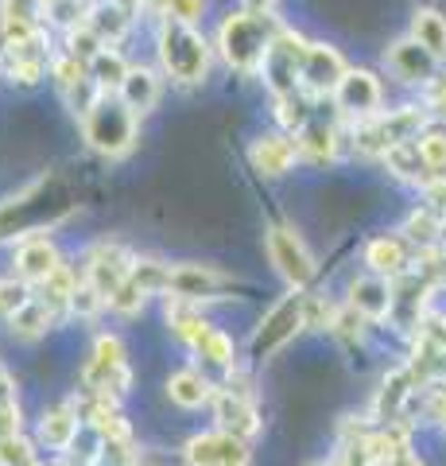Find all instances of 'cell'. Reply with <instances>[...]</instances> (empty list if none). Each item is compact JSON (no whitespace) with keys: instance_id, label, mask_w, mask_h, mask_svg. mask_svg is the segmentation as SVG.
<instances>
[{"instance_id":"cell-24","label":"cell","mask_w":446,"mask_h":466,"mask_svg":"<svg viewBox=\"0 0 446 466\" xmlns=\"http://www.w3.org/2000/svg\"><path fill=\"white\" fill-rule=\"evenodd\" d=\"M128 70H133V66H128L124 63V58L117 55V51H97V58H94V63H90V78L97 82V90H121V82L128 78Z\"/></svg>"},{"instance_id":"cell-31","label":"cell","mask_w":446,"mask_h":466,"mask_svg":"<svg viewBox=\"0 0 446 466\" xmlns=\"http://www.w3.org/2000/svg\"><path fill=\"white\" fill-rule=\"evenodd\" d=\"M194 350L203 354L210 366H218V370H233V342H229V334H222V330H206L203 339L194 342Z\"/></svg>"},{"instance_id":"cell-34","label":"cell","mask_w":446,"mask_h":466,"mask_svg":"<svg viewBox=\"0 0 446 466\" xmlns=\"http://www.w3.org/2000/svg\"><path fill=\"white\" fill-rule=\"evenodd\" d=\"M0 466H35V451L24 435H0Z\"/></svg>"},{"instance_id":"cell-20","label":"cell","mask_w":446,"mask_h":466,"mask_svg":"<svg viewBox=\"0 0 446 466\" xmlns=\"http://www.w3.org/2000/svg\"><path fill=\"white\" fill-rule=\"evenodd\" d=\"M155 97H160V82H155L152 70H128V78L121 82V101L133 113H144L155 106Z\"/></svg>"},{"instance_id":"cell-15","label":"cell","mask_w":446,"mask_h":466,"mask_svg":"<svg viewBox=\"0 0 446 466\" xmlns=\"http://www.w3.org/2000/svg\"><path fill=\"white\" fill-rule=\"evenodd\" d=\"M350 308L365 319H384L392 315V288H388L381 276H362L350 288Z\"/></svg>"},{"instance_id":"cell-10","label":"cell","mask_w":446,"mask_h":466,"mask_svg":"<svg viewBox=\"0 0 446 466\" xmlns=\"http://www.w3.org/2000/svg\"><path fill=\"white\" fill-rule=\"evenodd\" d=\"M342 78H345L342 55L334 47H326V43H307L303 66H299V82L311 86L314 94H326V90H338Z\"/></svg>"},{"instance_id":"cell-41","label":"cell","mask_w":446,"mask_h":466,"mask_svg":"<svg viewBox=\"0 0 446 466\" xmlns=\"http://www.w3.org/2000/svg\"><path fill=\"white\" fill-rule=\"evenodd\" d=\"M94 361H102V366H124V342L113 339V334H102L94 346Z\"/></svg>"},{"instance_id":"cell-11","label":"cell","mask_w":446,"mask_h":466,"mask_svg":"<svg viewBox=\"0 0 446 466\" xmlns=\"http://www.w3.org/2000/svg\"><path fill=\"white\" fill-rule=\"evenodd\" d=\"M213 416H218V431L237 435V440H249V435L261 431V416H256V408L237 389L213 392Z\"/></svg>"},{"instance_id":"cell-46","label":"cell","mask_w":446,"mask_h":466,"mask_svg":"<svg viewBox=\"0 0 446 466\" xmlns=\"http://www.w3.org/2000/svg\"><path fill=\"white\" fill-rule=\"evenodd\" d=\"M0 408H20V404H16V389H12V381H8L5 370H0Z\"/></svg>"},{"instance_id":"cell-12","label":"cell","mask_w":446,"mask_h":466,"mask_svg":"<svg viewBox=\"0 0 446 466\" xmlns=\"http://www.w3.org/2000/svg\"><path fill=\"white\" fill-rule=\"evenodd\" d=\"M338 109L353 113V116H369L381 106V82L369 75V70H345V78L338 82Z\"/></svg>"},{"instance_id":"cell-48","label":"cell","mask_w":446,"mask_h":466,"mask_svg":"<svg viewBox=\"0 0 446 466\" xmlns=\"http://www.w3.org/2000/svg\"><path fill=\"white\" fill-rule=\"evenodd\" d=\"M427 198L435 202V207H446V179H435V183H427Z\"/></svg>"},{"instance_id":"cell-4","label":"cell","mask_w":446,"mask_h":466,"mask_svg":"<svg viewBox=\"0 0 446 466\" xmlns=\"http://www.w3.org/2000/svg\"><path fill=\"white\" fill-rule=\"evenodd\" d=\"M303 303H307V296L292 291V296H283L276 308L264 315V323L256 327V334H253V354H256V358L276 354L283 342H292V339H295V330H299V327H307Z\"/></svg>"},{"instance_id":"cell-18","label":"cell","mask_w":446,"mask_h":466,"mask_svg":"<svg viewBox=\"0 0 446 466\" xmlns=\"http://www.w3.org/2000/svg\"><path fill=\"white\" fill-rule=\"evenodd\" d=\"M295 156H299V144L283 140V137H264L253 144V167L261 175H283L295 164Z\"/></svg>"},{"instance_id":"cell-54","label":"cell","mask_w":446,"mask_h":466,"mask_svg":"<svg viewBox=\"0 0 446 466\" xmlns=\"http://www.w3.org/2000/svg\"><path fill=\"white\" fill-rule=\"evenodd\" d=\"M319 466H322V462H319Z\"/></svg>"},{"instance_id":"cell-39","label":"cell","mask_w":446,"mask_h":466,"mask_svg":"<svg viewBox=\"0 0 446 466\" xmlns=\"http://www.w3.org/2000/svg\"><path fill=\"white\" fill-rule=\"evenodd\" d=\"M102 308H105V296H102V291H97L90 280H82V284H78V291H74V299H70V311L90 319V315H97Z\"/></svg>"},{"instance_id":"cell-30","label":"cell","mask_w":446,"mask_h":466,"mask_svg":"<svg viewBox=\"0 0 446 466\" xmlns=\"http://www.w3.org/2000/svg\"><path fill=\"white\" fill-rule=\"evenodd\" d=\"M128 280H133L140 291H167L171 288V265L164 260H136L133 272H128Z\"/></svg>"},{"instance_id":"cell-32","label":"cell","mask_w":446,"mask_h":466,"mask_svg":"<svg viewBox=\"0 0 446 466\" xmlns=\"http://www.w3.org/2000/svg\"><path fill=\"white\" fill-rule=\"evenodd\" d=\"M299 152H307L314 159H330L334 156V133L319 121H307L303 128H299Z\"/></svg>"},{"instance_id":"cell-51","label":"cell","mask_w":446,"mask_h":466,"mask_svg":"<svg viewBox=\"0 0 446 466\" xmlns=\"http://www.w3.org/2000/svg\"><path fill=\"white\" fill-rule=\"evenodd\" d=\"M442 238H446V218H442Z\"/></svg>"},{"instance_id":"cell-5","label":"cell","mask_w":446,"mask_h":466,"mask_svg":"<svg viewBox=\"0 0 446 466\" xmlns=\"http://www.w3.org/2000/svg\"><path fill=\"white\" fill-rule=\"evenodd\" d=\"M420 128H423V113L420 109H396L388 116H372L369 125L357 128V144H362L365 152H381L384 156L392 144L411 140Z\"/></svg>"},{"instance_id":"cell-38","label":"cell","mask_w":446,"mask_h":466,"mask_svg":"<svg viewBox=\"0 0 446 466\" xmlns=\"http://www.w3.org/2000/svg\"><path fill=\"white\" fill-rule=\"evenodd\" d=\"M144 299H148V291H140L133 280H124L117 291H113L109 308H113V311H121V315H136V311L144 308Z\"/></svg>"},{"instance_id":"cell-8","label":"cell","mask_w":446,"mask_h":466,"mask_svg":"<svg viewBox=\"0 0 446 466\" xmlns=\"http://www.w3.org/2000/svg\"><path fill=\"white\" fill-rule=\"evenodd\" d=\"M303 51H307V39H299L292 32H283L276 39V47L268 51V58H264V78H268L272 90H276V97L295 94L299 66H303Z\"/></svg>"},{"instance_id":"cell-44","label":"cell","mask_w":446,"mask_h":466,"mask_svg":"<svg viewBox=\"0 0 446 466\" xmlns=\"http://www.w3.org/2000/svg\"><path fill=\"white\" fill-rule=\"evenodd\" d=\"M198 12H203V0H167V16L179 24L198 20Z\"/></svg>"},{"instance_id":"cell-19","label":"cell","mask_w":446,"mask_h":466,"mask_svg":"<svg viewBox=\"0 0 446 466\" xmlns=\"http://www.w3.org/2000/svg\"><path fill=\"white\" fill-rule=\"evenodd\" d=\"M365 260L372 265V272H377V276H404L408 272V253H404V245H400L396 238L369 241Z\"/></svg>"},{"instance_id":"cell-2","label":"cell","mask_w":446,"mask_h":466,"mask_svg":"<svg viewBox=\"0 0 446 466\" xmlns=\"http://www.w3.org/2000/svg\"><path fill=\"white\" fill-rule=\"evenodd\" d=\"M82 133H85V144H90L94 152L121 156V152L133 148V140H136V113L128 109L121 97L102 94L82 113Z\"/></svg>"},{"instance_id":"cell-37","label":"cell","mask_w":446,"mask_h":466,"mask_svg":"<svg viewBox=\"0 0 446 466\" xmlns=\"http://www.w3.org/2000/svg\"><path fill=\"white\" fill-rule=\"evenodd\" d=\"M415 144H420V156H423V164L431 171H442L446 167V133H423Z\"/></svg>"},{"instance_id":"cell-28","label":"cell","mask_w":446,"mask_h":466,"mask_svg":"<svg viewBox=\"0 0 446 466\" xmlns=\"http://www.w3.org/2000/svg\"><path fill=\"white\" fill-rule=\"evenodd\" d=\"M74 291H78L74 272H70L66 265H59V268L47 276V280H43V296H39V299H47V308H51V311H59V308H70Z\"/></svg>"},{"instance_id":"cell-45","label":"cell","mask_w":446,"mask_h":466,"mask_svg":"<svg viewBox=\"0 0 446 466\" xmlns=\"http://www.w3.org/2000/svg\"><path fill=\"white\" fill-rule=\"evenodd\" d=\"M427 101H431V109L446 113V78H431L427 82Z\"/></svg>"},{"instance_id":"cell-17","label":"cell","mask_w":446,"mask_h":466,"mask_svg":"<svg viewBox=\"0 0 446 466\" xmlns=\"http://www.w3.org/2000/svg\"><path fill=\"white\" fill-rule=\"evenodd\" d=\"M55 268H59V253H55V245L47 238H32V241H24L20 249H16V272H20V280L43 284Z\"/></svg>"},{"instance_id":"cell-49","label":"cell","mask_w":446,"mask_h":466,"mask_svg":"<svg viewBox=\"0 0 446 466\" xmlns=\"http://www.w3.org/2000/svg\"><path fill=\"white\" fill-rule=\"evenodd\" d=\"M388 466H423L420 459H415L411 455V451H404V455H400V459H392V462H388Z\"/></svg>"},{"instance_id":"cell-47","label":"cell","mask_w":446,"mask_h":466,"mask_svg":"<svg viewBox=\"0 0 446 466\" xmlns=\"http://www.w3.org/2000/svg\"><path fill=\"white\" fill-rule=\"evenodd\" d=\"M431 416L446 424V385H439L435 392H431Z\"/></svg>"},{"instance_id":"cell-21","label":"cell","mask_w":446,"mask_h":466,"mask_svg":"<svg viewBox=\"0 0 446 466\" xmlns=\"http://www.w3.org/2000/svg\"><path fill=\"white\" fill-rule=\"evenodd\" d=\"M167 397L175 400V404H183V408H198V404H206L213 397V389H210V381H206L203 373L183 370V373H175L167 381Z\"/></svg>"},{"instance_id":"cell-42","label":"cell","mask_w":446,"mask_h":466,"mask_svg":"<svg viewBox=\"0 0 446 466\" xmlns=\"http://www.w3.org/2000/svg\"><path fill=\"white\" fill-rule=\"evenodd\" d=\"M280 121H283L287 128H303V125H307L303 97H299V94H287V97H280Z\"/></svg>"},{"instance_id":"cell-50","label":"cell","mask_w":446,"mask_h":466,"mask_svg":"<svg viewBox=\"0 0 446 466\" xmlns=\"http://www.w3.org/2000/svg\"><path fill=\"white\" fill-rule=\"evenodd\" d=\"M35 5L43 8V5H47V8H55V5H59V0H35Z\"/></svg>"},{"instance_id":"cell-53","label":"cell","mask_w":446,"mask_h":466,"mask_svg":"<svg viewBox=\"0 0 446 466\" xmlns=\"http://www.w3.org/2000/svg\"><path fill=\"white\" fill-rule=\"evenodd\" d=\"M35 466H39V462H35Z\"/></svg>"},{"instance_id":"cell-52","label":"cell","mask_w":446,"mask_h":466,"mask_svg":"<svg viewBox=\"0 0 446 466\" xmlns=\"http://www.w3.org/2000/svg\"><path fill=\"white\" fill-rule=\"evenodd\" d=\"M369 466H388V462H369Z\"/></svg>"},{"instance_id":"cell-23","label":"cell","mask_w":446,"mask_h":466,"mask_svg":"<svg viewBox=\"0 0 446 466\" xmlns=\"http://www.w3.org/2000/svg\"><path fill=\"white\" fill-rule=\"evenodd\" d=\"M411 39L427 47L435 58H446V20L439 12H415V24H411Z\"/></svg>"},{"instance_id":"cell-27","label":"cell","mask_w":446,"mask_h":466,"mask_svg":"<svg viewBox=\"0 0 446 466\" xmlns=\"http://www.w3.org/2000/svg\"><path fill=\"white\" fill-rule=\"evenodd\" d=\"M384 159H388V167H392L400 179H420L423 171H431L427 164H423V156H420V144L415 140H404V144H392V148L384 152Z\"/></svg>"},{"instance_id":"cell-26","label":"cell","mask_w":446,"mask_h":466,"mask_svg":"<svg viewBox=\"0 0 446 466\" xmlns=\"http://www.w3.org/2000/svg\"><path fill=\"white\" fill-rule=\"evenodd\" d=\"M167 323L175 327L179 339H186L191 346L210 330V323H203V315L191 308V299H179V296H175V303H167Z\"/></svg>"},{"instance_id":"cell-43","label":"cell","mask_w":446,"mask_h":466,"mask_svg":"<svg viewBox=\"0 0 446 466\" xmlns=\"http://www.w3.org/2000/svg\"><path fill=\"white\" fill-rule=\"evenodd\" d=\"M303 319H307V327H326V323H334V311H330V303L307 296V303H303Z\"/></svg>"},{"instance_id":"cell-16","label":"cell","mask_w":446,"mask_h":466,"mask_svg":"<svg viewBox=\"0 0 446 466\" xmlns=\"http://www.w3.org/2000/svg\"><path fill=\"white\" fill-rule=\"evenodd\" d=\"M420 381L415 377V370L411 366H404V370H392L384 377V385H381V392H377V416L384 420V424H396L400 420V412H404V404H408V397H411V385Z\"/></svg>"},{"instance_id":"cell-22","label":"cell","mask_w":446,"mask_h":466,"mask_svg":"<svg viewBox=\"0 0 446 466\" xmlns=\"http://www.w3.org/2000/svg\"><path fill=\"white\" fill-rule=\"evenodd\" d=\"M39 435H43V443H51V447H59V451L70 447V443H74V435H78V412L70 404L55 408V412L43 416Z\"/></svg>"},{"instance_id":"cell-35","label":"cell","mask_w":446,"mask_h":466,"mask_svg":"<svg viewBox=\"0 0 446 466\" xmlns=\"http://www.w3.org/2000/svg\"><path fill=\"white\" fill-rule=\"evenodd\" d=\"M404 233H408L411 241H420V249H427V245L435 241V238H442V222H439V218L431 214V210H423V214H411V218H408Z\"/></svg>"},{"instance_id":"cell-6","label":"cell","mask_w":446,"mask_h":466,"mask_svg":"<svg viewBox=\"0 0 446 466\" xmlns=\"http://www.w3.org/2000/svg\"><path fill=\"white\" fill-rule=\"evenodd\" d=\"M268 257L292 288H303L314 280V257L307 253V245L295 238V229H272L268 233Z\"/></svg>"},{"instance_id":"cell-1","label":"cell","mask_w":446,"mask_h":466,"mask_svg":"<svg viewBox=\"0 0 446 466\" xmlns=\"http://www.w3.org/2000/svg\"><path fill=\"white\" fill-rule=\"evenodd\" d=\"M280 35L283 27L268 8H249V12H237V16H225L218 32V47L229 66L253 75V70H264V58L276 47Z\"/></svg>"},{"instance_id":"cell-9","label":"cell","mask_w":446,"mask_h":466,"mask_svg":"<svg viewBox=\"0 0 446 466\" xmlns=\"http://www.w3.org/2000/svg\"><path fill=\"white\" fill-rule=\"evenodd\" d=\"M186 462L191 466H244L249 462V451L244 440L225 431H210V435H194L186 443Z\"/></svg>"},{"instance_id":"cell-40","label":"cell","mask_w":446,"mask_h":466,"mask_svg":"<svg viewBox=\"0 0 446 466\" xmlns=\"http://www.w3.org/2000/svg\"><path fill=\"white\" fill-rule=\"evenodd\" d=\"M43 66H47V58H8V75L20 86H35L43 78Z\"/></svg>"},{"instance_id":"cell-3","label":"cell","mask_w":446,"mask_h":466,"mask_svg":"<svg viewBox=\"0 0 446 466\" xmlns=\"http://www.w3.org/2000/svg\"><path fill=\"white\" fill-rule=\"evenodd\" d=\"M160 58H164V70L171 78L198 82L206 75V66H210V47L191 24L167 20L160 27Z\"/></svg>"},{"instance_id":"cell-14","label":"cell","mask_w":446,"mask_h":466,"mask_svg":"<svg viewBox=\"0 0 446 466\" xmlns=\"http://www.w3.org/2000/svg\"><path fill=\"white\" fill-rule=\"evenodd\" d=\"M435 63L439 58L427 47H420L415 39H400L392 51H388V66L396 70L404 82H431L435 78Z\"/></svg>"},{"instance_id":"cell-36","label":"cell","mask_w":446,"mask_h":466,"mask_svg":"<svg viewBox=\"0 0 446 466\" xmlns=\"http://www.w3.org/2000/svg\"><path fill=\"white\" fill-rule=\"evenodd\" d=\"M27 299H32V291H27V280H0V315L12 319Z\"/></svg>"},{"instance_id":"cell-25","label":"cell","mask_w":446,"mask_h":466,"mask_svg":"<svg viewBox=\"0 0 446 466\" xmlns=\"http://www.w3.org/2000/svg\"><path fill=\"white\" fill-rule=\"evenodd\" d=\"M51 323H55V311L47 308V299H27L24 308L12 315V330H16L20 339H39Z\"/></svg>"},{"instance_id":"cell-13","label":"cell","mask_w":446,"mask_h":466,"mask_svg":"<svg viewBox=\"0 0 446 466\" xmlns=\"http://www.w3.org/2000/svg\"><path fill=\"white\" fill-rule=\"evenodd\" d=\"M222 284H225V276L206 268V265H179V268H171V288L167 291H175L179 299L198 303V299L218 296Z\"/></svg>"},{"instance_id":"cell-29","label":"cell","mask_w":446,"mask_h":466,"mask_svg":"<svg viewBox=\"0 0 446 466\" xmlns=\"http://www.w3.org/2000/svg\"><path fill=\"white\" fill-rule=\"evenodd\" d=\"M94 27L97 35L105 39H121L124 35V27H128V16H124V8H121V0H113V5H102V8H90V20H85Z\"/></svg>"},{"instance_id":"cell-7","label":"cell","mask_w":446,"mask_h":466,"mask_svg":"<svg viewBox=\"0 0 446 466\" xmlns=\"http://www.w3.org/2000/svg\"><path fill=\"white\" fill-rule=\"evenodd\" d=\"M133 265H136V260L128 257L124 245H117V241H102V245H94L90 260H85V280H90L97 291H102L105 303H109V299H113V291H117V288L128 280Z\"/></svg>"},{"instance_id":"cell-33","label":"cell","mask_w":446,"mask_h":466,"mask_svg":"<svg viewBox=\"0 0 446 466\" xmlns=\"http://www.w3.org/2000/svg\"><path fill=\"white\" fill-rule=\"evenodd\" d=\"M97 51H105V43H102V35H97L90 24H78V27H70V55H74L78 63H85V66H90L94 58H97Z\"/></svg>"}]
</instances>
